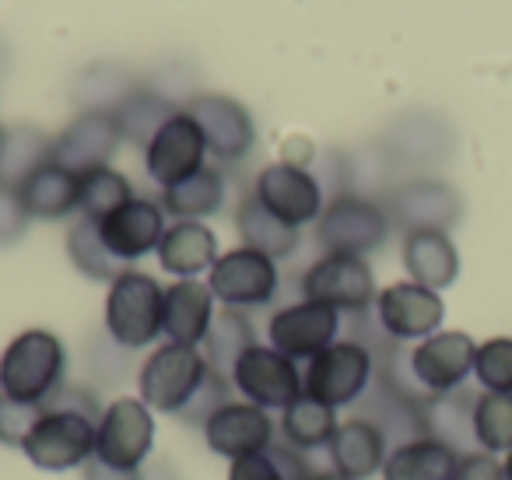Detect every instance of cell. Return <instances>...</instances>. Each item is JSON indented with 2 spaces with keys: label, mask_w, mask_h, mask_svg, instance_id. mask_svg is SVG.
I'll use <instances>...</instances> for the list:
<instances>
[{
  "label": "cell",
  "mask_w": 512,
  "mask_h": 480,
  "mask_svg": "<svg viewBox=\"0 0 512 480\" xmlns=\"http://www.w3.org/2000/svg\"><path fill=\"white\" fill-rule=\"evenodd\" d=\"M99 400L88 386H64L32 424L22 452L36 470L71 473L95 459V428H99Z\"/></svg>",
  "instance_id": "cell-1"
},
{
  "label": "cell",
  "mask_w": 512,
  "mask_h": 480,
  "mask_svg": "<svg viewBox=\"0 0 512 480\" xmlns=\"http://www.w3.org/2000/svg\"><path fill=\"white\" fill-rule=\"evenodd\" d=\"M67 386V347L53 330L32 326L0 351V396L46 407Z\"/></svg>",
  "instance_id": "cell-2"
},
{
  "label": "cell",
  "mask_w": 512,
  "mask_h": 480,
  "mask_svg": "<svg viewBox=\"0 0 512 480\" xmlns=\"http://www.w3.org/2000/svg\"><path fill=\"white\" fill-rule=\"evenodd\" d=\"M165 288L144 270L127 267L106 291L102 326L113 344L127 351H148L162 340Z\"/></svg>",
  "instance_id": "cell-3"
},
{
  "label": "cell",
  "mask_w": 512,
  "mask_h": 480,
  "mask_svg": "<svg viewBox=\"0 0 512 480\" xmlns=\"http://www.w3.org/2000/svg\"><path fill=\"white\" fill-rule=\"evenodd\" d=\"M211 375L204 351L186 344H155L148 358L137 365V396L148 403L155 414L179 417L186 403L193 400L204 379Z\"/></svg>",
  "instance_id": "cell-4"
},
{
  "label": "cell",
  "mask_w": 512,
  "mask_h": 480,
  "mask_svg": "<svg viewBox=\"0 0 512 480\" xmlns=\"http://www.w3.org/2000/svg\"><path fill=\"white\" fill-rule=\"evenodd\" d=\"M390 228L393 221L379 200L365 197V193H341V197H330L323 207L320 221H316V242L323 253L369 256L383 249Z\"/></svg>",
  "instance_id": "cell-5"
},
{
  "label": "cell",
  "mask_w": 512,
  "mask_h": 480,
  "mask_svg": "<svg viewBox=\"0 0 512 480\" xmlns=\"http://www.w3.org/2000/svg\"><path fill=\"white\" fill-rule=\"evenodd\" d=\"M376 354L362 340H337L313 361H306V393L334 410L355 407L376 382Z\"/></svg>",
  "instance_id": "cell-6"
},
{
  "label": "cell",
  "mask_w": 512,
  "mask_h": 480,
  "mask_svg": "<svg viewBox=\"0 0 512 480\" xmlns=\"http://www.w3.org/2000/svg\"><path fill=\"white\" fill-rule=\"evenodd\" d=\"M477 340L463 330H439L407 351V375L421 400L460 393L474 375Z\"/></svg>",
  "instance_id": "cell-7"
},
{
  "label": "cell",
  "mask_w": 512,
  "mask_h": 480,
  "mask_svg": "<svg viewBox=\"0 0 512 480\" xmlns=\"http://www.w3.org/2000/svg\"><path fill=\"white\" fill-rule=\"evenodd\" d=\"M155 431V410L141 396H116L99 414L95 459L120 470H141L155 449Z\"/></svg>",
  "instance_id": "cell-8"
},
{
  "label": "cell",
  "mask_w": 512,
  "mask_h": 480,
  "mask_svg": "<svg viewBox=\"0 0 512 480\" xmlns=\"http://www.w3.org/2000/svg\"><path fill=\"white\" fill-rule=\"evenodd\" d=\"M207 288L225 309H264L278 298L281 291V270L278 260L256 253L249 246H235L214 260L207 270Z\"/></svg>",
  "instance_id": "cell-9"
},
{
  "label": "cell",
  "mask_w": 512,
  "mask_h": 480,
  "mask_svg": "<svg viewBox=\"0 0 512 480\" xmlns=\"http://www.w3.org/2000/svg\"><path fill=\"white\" fill-rule=\"evenodd\" d=\"M232 389L239 400H249L256 407L281 414L288 403H295L306 393V375H302L299 361L288 354L274 351L271 344H253L232 368Z\"/></svg>",
  "instance_id": "cell-10"
},
{
  "label": "cell",
  "mask_w": 512,
  "mask_h": 480,
  "mask_svg": "<svg viewBox=\"0 0 512 480\" xmlns=\"http://www.w3.org/2000/svg\"><path fill=\"white\" fill-rule=\"evenodd\" d=\"M302 298H313L344 316H362L376 302V274H372L365 256H341V253H323L313 267H306L299 281Z\"/></svg>",
  "instance_id": "cell-11"
},
{
  "label": "cell",
  "mask_w": 512,
  "mask_h": 480,
  "mask_svg": "<svg viewBox=\"0 0 512 480\" xmlns=\"http://www.w3.org/2000/svg\"><path fill=\"white\" fill-rule=\"evenodd\" d=\"M253 193L260 204L271 214H278L281 221H288L292 228L316 225L327 207V193H323L320 179L313 176V169L295 162H271L256 172Z\"/></svg>",
  "instance_id": "cell-12"
},
{
  "label": "cell",
  "mask_w": 512,
  "mask_h": 480,
  "mask_svg": "<svg viewBox=\"0 0 512 480\" xmlns=\"http://www.w3.org/2000/svg\"><path fill=\"white\" fill-rule=\"evenodd\" d=\"M337 340H341V312L313 298L281 305L267 319V344L292 361H313Z\"/></svg>",
  "instance_id": "cell-13"
},
{
  "label": "cell",
  "mask_w": 512,
  "mask_h": 480,
  "mask_svg": "<svg viewBox=\"0 0 512 480\" xmlns=\"http://www.w3.org/2000/svg\"><path fill=\"white\" fill-rule=\"evenodd\" d=\"M372 312H376V326L383 330L386 340L418 344V340L442 330L446 302H442L439 291L421 288L414 281H397L379 291L376 302H372Z\"/></svg>",
  "instance_id": "cell-14"
},
{
  "label": "cell",
  "mask_w": 512,
  "mask_h": 480,
  "mask_svg": "<svg viewBox=\"0 0 512 480\" xmlns=\"http://www.w3.org/2000/svg\"><path fill=\"white\" fill-rule=\"evenodd\" d=\"M183 109L197 120L207 144V155H214L221 165H239L256 148L253 113L239 99H232V95H193Z\"/></svg>",
  "instance_id": "cell-15"
},
{
  "label": "cell",
  "mask_w": 512,
  "mask_h": 480,
  "mask_svg": "<svg viewBox=\"0 0 512 480\" xmlns=\"http://www.w3.org/2000/svg\"><path fill=\"white\" fill-rule=\"evenodd\" d=\"M123 144L120 123L113 109H81L57 137H53L50 162L64 165L74 176H88L95 169H106L109 158Z\"/></svg>",
  "instance_id": "cell-16"
},
{
  "label": "cell",
  "mask_w": 512,
  "mask_h": 480,
  "mask_svg": "<svg viewBox=\"0 0 512 480\" xmlns=\"http://www.w3.org/2000/svg\"><path fill=\"white\" fill-rule=\"evenodd\" d=\"M200 435L214 456L235 463L242 456L271 449L278 442V421L271 410L256 407L249 400H228L221 410H214L211 421L200 428Z\"/></svg>",
  "instance_id": "cell-17"
},
{
  "label": "cell",
  "mask_w": 512,
  "mask_h": 480,
  "mask_svg": "<svg viewBox=\"0 0 512 480\" xmlns=\"http://www.w3.org/2000/svg\"><path fill=\"white\" fill-rule=\"evenodd\" d=\"M207 165V144L197 120L186 109H176L169 120L158 127V134L144 148V172L158 186H176L186 176L200 172Z\"/></svg>",
  "instance_id": "cell-18"
},
{
  "label": "cell",
  "mask_w": 512,
  "mask_h": 480,
  "mask_svg": "<svg viewBox=\"0 0 512 480\" xmlns=\"http://www.w3.org/2000/svg\"><path fill=\"white\" fill-rule=\"evenodd\" d=\"M383 207L393 225L404 228V235L425 232V228L449 232L463 214V197L449 183H442V179L418 176V179H407V183L393 186Z\"/></svg>",
  "instance_id": "cell-19"
},
{
  "label": "cell",
  "mask_w": 512,
  "mask_h": 480,
  "mask_svg": "<svg viewBox=\"0 0 512 480\" xmlns=\"http://www.w3.org/2000/svg\"><path fill=\"white\" fill-rule=\"evenodd\" d=\"M165 228L169 225H165L162 204L151 200V197L127 200V204L116 207L113 214H106V218L99 221L102 242H106L109 253H113L123 267H130V263H137V260H144V256L155 253L158 242H162V235H165Z\"/></svg>",
  "instance_id": "cell-20"
},
{
  "label": "cell",
  "mask_w": 512,
  "mask_h": 480,
  "mask_svg": "<svg viewBox=\"0 0 512 480\" xmlns=\"http://www.w3.org/2000/svg\"><path fill=\"white\" fill-rule=\"evenodd\" d=\"M327 456L330 466L348 480H372L376 473H383V463L390 456V435L372 417H348V421L337 424V435L330 438Z\"/></svg>",
  "instance_id": "cell-21"
},
{
  "label": "cell",
  "mask_w": 512,
  "mask_h": 480,
  "mask_svg": "<svg viewBox=\"0 0 512 480\" xmlns=\"http://www.w3.org/2000/svg\"><path fill=\"white\" fill-rule=\"evenodd\" d=\"M218 312V298L211 295L207 281H172L165 288V312H162V337L169 344L204 347L207 330Z\"/></svg>",
  "instance_id": "cell-22"
},
{
  "label": "cell",
  "mask_w": 512,
  "mask_h": 480,
  "mask_svg": "<svg viewBox=\"0 0 512 480\" xmlns=\"http://www.w3.org/2000/svg\"><path fill=\"white\" fill-rule=\"evenodd\" d=\"M155 256L165 274H172L176 281H193V277L207 274L221 256L218 235L204 221H172L158 242Z\"/></svg>",
  "instance_id": "cell-23"
},
{
  "label": "cell",
  "mask_w": 512,
  "mask_h": 480,
  "mask_svg": "<svg viewBox=\"0 0 512 480\" xmlns=\"http://www.w3.org/2000/svg\"><path fill=\"white\" fill-rule=\"evenodd\" d=\"M15 197L29 218L39 221L71 218V214H78L81 204V176L67 172L57 162H46L15 186Z\"/></svg>",
  "instance_id": "cell-24"
},
{
  "label": "cell",
  "mask_w": 512,
  "mask_h": 480,
  "mask_svg": "<svg viewBox=\"0 0 512 480\" xmlns=\"http://www.w3.org/2000/svg\"><path fill=\"white\" fill-rule=\"evenodd\" d=\"M400 256H404L407 281L421 284V288L446 291L460 277V253H456L449 232H435V228L407 232Z\"/></svg>",
  "instance_id": "cell-25"
},
{
  "label": "cell",
  "mask_w": 512,
  "mask_h": 480,
  "mask_svg": "<svg viewBox=\"0 0 512 480\" xmlns=\"http://www.w3.org/2000/svg\"><path fill=\"white\" fill-rule=\"evenodd\" d=\"M460 452L435 435H414L390 445L383 463V480H453Z\"/></svg>",
  "instance_id": "cell-26"
},
{
  "label": "cell",
  "mask_w": 512,
  "mask_h": 480,
  "mask_svg": "<svg viewBox=\"0 0 512 480\" xmlns=\"http://www.w3.org/2000/svg\"><path fill=\"white\" fill-rule=\"evenodd\" d=\"M235 228H239L242 246L271 256V260L292 256L302 242V228H292L288 221H281L278 214H271L253 193H246V197L239 200V207H235Z\"/></svg>",
  "instance_id": "cell-27"
},
{
  "label": "cell",
  "mask_w": 512,
  "mask_h": 480,
  "mask_svg": "<svg viewBox=\"0 0 512 480\" xmlns=\"http://www.w3.org/2000/svg\"><path fill=\"white\" fill-rule=\"evenodd\" d=\"M337 424H341V417H337V410L330 403L302 393L299 400L288 403L278 414V435L285 445L309 456L316 449H327L330 438L337 435Z\"/></svg>",
  "instance_id": "cell-28"
},
{
  "label": "cell",
  "mask_w": 512,
  "mask_h": 480,
  "mask_svg": "<svg viewBox=\"0 0 512 480\" xmlns=\"http://www.w3.org/2000/svg\"><path fill=\"white\" fill-rule=\"evenodd\" d=\"M158 204L176 221H204L225 207V176L214 165H204L200 172L186 176L183 183L165 186Z\"/></svg>",
  "instance_id": "cell-29"
},
{
  "label": "cell",
  "mask_w": 512,
  "mask_h": 480,
  "mask_svg": "<svg viewBox=\"0 0 512 480\" xmlns=\"http://www.w3.org/2000/svg\"><path fill=\"white\" fill-rule=\"evenodd\" d=\"M53 155V137L36 127H0V186L15 190L25 176L46 165Z\"/></svg>",
  "instance_id": "cell-30"
},
{
  "label": "cell",
  "mask_w": 512,
  "mask_h": 480,
  "mask_svg": "<svg viewBox=\"0 0 512 480\" xmlns=\"http://www.w3.org/2000/svg\"><path fill=\"white\" fill-rule=\"evenodd\" d=\"M176 102L169 99V95L155 92V88H144L137 85L130 95H123L120 106L113 109L116 123H120V134L127 144H134V148H148V141L158 134V127H162L165 120H169L172 113H176Z\"/></svg>",
  "instance_id": "cell-31"
},
{
  "label": "cell",
  "mask_w": 512,
  "mask_h": 480,
  "mask_svg": "<svg viewBox=\"0 0 512 480\" xmlns=\"http://www.w3.org/2000/svg\"><path fill=\"white\" fill-rule=\"evenodd\" d=\"M253 344H256V330H253V323H249V312L225 309V305H221V309L214 312V323H211V330H207V340L200 351H204L207 365H211L214 372L232 375L235 361Z\"/></svg>",
  "instance_id": "cell-32"
},
{
  "label": "cell",
  "mask_w": 512,
  "mask_h": 480,
  "mask_svg": "<svg viewBox=\"0 0 512 480\" xmlns=\"http://www.w3.org/2000/svg\"><path fill=\"white\" fill-rule=\"evenodd\" d=\"M67 256H71L74 270H81L85 277L102 281V284H113L116 277L127 270L113 253H109L106 242H102L99 221H88V218H78L71 228H67Z\"/></svg>",
  "instance_id": "cell-33"
},
{
  "label": "cell",
  "mask_w": 512,
  "mask_h": 480,
  "mask_svg": "<svg viewBox=\"0 0 512 480\" xmlns=\"http://www.w3.org/2000/svg\"><path fill=\"white\" fill-rule=\"evenodd\" d=\"M474 445L491 456L512 452V396L477 393L474 396Z\"/></svg>",
  "instance_id": "cell-34"
},
{
  "label": "cell",
  "mask_w": 512,
  "mask_h": 480,
  "mask_svg": "<svg viewBox=\"0 0 512 480\" xmlns=\"http://www.w3.org/2000/svg\"><path fill=\"white\" fill-rule=\"evenodd\" d=\"M134 186L123 172H116L113 165L95 169L88 176H81V204L78 214L88 221H102L106 214H113L116 207H123L127 200H134Z\"/></svg>",
  "instance_id": "cell-35"
},
{
  "label": "cell",
  "mask_w": 512,
  "mask_h": 480,
  "mask_svg": "<svg viewBox=\"0 0 512 480\" xmlns=\"http://www.w3.org/2000/svg\"><path fill=\"white\" fill-rule=\"evenodd\" d=\"M474 379L481 382V393L512 396V337H491L477 344Z\"/></svg>",
  "instance_id": "cell-36"
},
{
  "label": "cell",
  "mask_w": 512,
  "mask_h": 480,
  "mask_svg": "<svg viewBox=\"0 0 512 480\" xmlns=\"http://www.w3.org/2000/svg\"><path fill=\"white\" fill-rule=\"evenodd\" d=\"M442 130H432L428 120H404L397 130H390L386 144H390V155H397V162H432L442 151L439 144Z\"/></svg>",
  "instance_id": "cell-37"
},
{
  "label": "cell",
  "mask_w": 512,
  "mask_h": 480,
  "mask_svg": "<svg viewBox=\"0 0 512 480\" xmlns=\"http://www.w3.org/2000/svg\"><path fill=\"white\" fill-rule=\"evenodd\" d=\"M228 400H232V379L211 368V375L204 379V386L193 393V400L186 403V410L176 417V421H183L186 428H204V424L211 421L214 410H221Z\"/></svg>",
  "instance_id": "cell-38"
},
{
  "label": "cell",
  "mask_w": 512,
  "mask_h": 480,
  "mask_svg": "<svg viewBox=\"0 0 512 480\" xmlns=\"http://www.w3.org/2000/svg\"><path fill=\"white\" fill-rule=\"evenodd\" d=\"M228 480H292L281 463L278 442L267 452H253V456H242L235 463H228Z\"/></svg>",
  "instance_id": "cell-39"
},
{
  "label": "cell",
  "mask_w": 512,
  "mask_h": 480,
  "mask_svg": "<svg viewBox=\"0 0 512 480\" xmlns=\"http://www.w3.org/2000/svg\"><path fill=\"white\" fill-rule=\"evenodd\" d=\"M39 410L43 407H29V403H15L0 396V442L11 445V449H22L32 424H36Z\"/></svg>",
  "instance_id": "cell-40"
},
{
  "label": "cell",
  "mask_w": 512,
  "mask_h": 480,
  "mask_svg": "<svg viewBox=\"0 0 512 480\" xmlns=\"http://www.w3.org/2000/svg\"><path fill=\"white\" fill-rule=\"evenodd\" d=\"M29 221L32 218L25 214V207L18 204L15 190H4V186H0V246H11V242L22 239Z\"/></svg>",
  "instance_id": "cell-41"
},
{
  "label": "cell",
  "mask_w": 512,
  "mask_h": 480,
  "mask_svg": "<svg viewBox=\"0 0 512 480\" xmlns=\"http://www.w3.org/2000/svg\"><path fill=\"white\" fill-rule=\"evenodd\" d=\"M453 480H505L502 459L491 456V452H481V449L463 452Z\"/></svg>",
  "instance_id": "cell-42"
},
{
  "label": "cell",
  "mask_w": 512,
  "mask_h": 480,
  "mask_svg": "<svg viewBox=\"0 0 512 480\" xmlns=\"http://www.w3.org/2000/svg\"><path fill=\"white\" fill-rule=\"evenodd\" d=\"M81 480H141V470H120V466L92 459V463L81 466Z\"/></svg>",
  "instance_id": "cell-43"
},
{
  "label": "cell",
  "mask_w": 512,
  "mask_h": 480,
  "mask_svg": "<svg viewBox=\"0 0 512 480\" xmlns=\"http://www.w3.org/2000/svg\"><path fill=\"white\" fill-rule=\"evenodd\" d=\"M141 480H183L179 470L172 463H162V459H148L141 466Z\"/></svg>",
  "instance_id": "cell-44"
},
{
  "label": "cell",
  "mask_w": 512,
  "mask_h": 480,
  "mask_svg": "<svg viewBox=\"0 0 512 480\" xmlns=\"http://www.w3.org/2000/svg\"><path fill=\"white\" fill-rule=\"evenodd\" d=\"M306 480H348V477H344V473H337L334 466H327V470H313Z\"/></svg>",
  "instance_id": "cell-45"
},
{
  "label": "cell",
  "mask_w": 512,
  "mask_h": 480,
  "mask_svg": "<svg viewBox=\"0 0 512 480\" xmlns=\"http://www.w3.org/2000/svg\"><path fill=\"white\" fill-rule=\"evenodd\" d=\"M502 470H505V480H512V452L502 456Z\"/></svg>",
  "instance_id": "cell-46"
}]
</instances>
